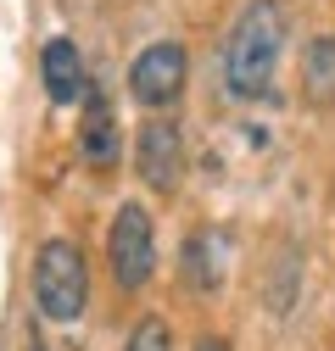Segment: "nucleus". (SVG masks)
Returning <instances> with one entry per match:
<instances>
[{
    "mask_svg": "<svg viewBox=\"0 0 335 351\" xmlns=\"http://www.w3.org/2000/svg\"><path fill=\"white\" fill-rule=\"evenodd\" d=\"M196 351H229V340H224V335H201Z\"/></svg>",
    "mask_w": 335,
    "mask_h": 351,
    "instance_id": "nucleus-11",
    "label": "nucleus"
},
{
    "mask_svg": "<svg viewBox=\"0 0 335 351\" xmlns=\"http://www.w3.org/2000/svg\"><path fill=\"white\" fill-rule=\"evenodd\" d=\"M90 301V268L73 240H45L34 256V306L51 324H73Z\"/></svg>",
    "mask_w": 335,
    "mask_h": 351,
    "instance_id": "nucleus-2",
    "label": "nucleus"
},
{
    "mask_svg": "<svg viewBox=\"0 0 335 351\" xmlns=\"http://www.w3.org/2000/svg\"><path fill=\"white\" fill-rule=\"evenodd\" d=\"M78 151H84V162H90L95 173L117 167V151H123V140H117V117H112V101H106L101 90H84V123H78Z\"/></svg>",
    "mask_w": 335,
    "mask_h": 351,
    "instance_id": "nucleus-6",
    "label": "nucleus"
},
{
    "mask_svg": "<svg viewBox=\"0 0 335 351\" xmlns=\"http://www.w3.org/2000/svg\"><path fill=\"white\" fill-rule=\"evenodd\" d=\"M39 78H45V95L56 106H73V101H84V90H90L73 39H45V51H39Z\"/></svg>",
    "mask_w": 335,
    "mask_h": 351,
    "instance_id": "nucleus-7",
    "label": "nucleus"
},
{
    "mask_svg": "<svg viewBox=\"0 0 335 351\" xmlns=\"http://www.w3.org/2000/svg\"><path fill=\"white\" fill-rule=\"evenodd\" d=\"M28 351H45V346H28Z\"/></svg>",
    "mask_w": 335,
    "mask_h": 351,
    "instance_id": "nucleus-12",
    "label": "nucleus"
},
{
    "mask_svg": "<svg viewBox=\"0 0 335 351\" xmlns=\"http://www.w3.org/2000/svg\"><path fill=\"white\" fill-rule=\"evenodd\" d=\"M123 351H174V340H168V324H162V318H140Z\"/></svg>",
    "mask_w": 335,
    "mask_h": 351,
    "instance_id": "nucleus-10",
    "label": "nucleus"
},
{
    "mask_svg": "<svg viewBox=\"0 0 335 351\" xmlns=\"http://www.w3.org/2000/svg\"><path fill=\"white\" fill-rule=\"evenodd\" d=\"M185 279L201 290V295H213L224 285V234L218 229H196L185 240Z\"/></svg>",
    "mask_w": 335,
    "mask_h": 351,
    "instance_id": "nucleus-8",
    "label": "nucleus"
},
{
    "mask_svg": "<svg viewBox=\"0 0 335 351\" xmlns=\"http://www.w3.org/2000/svg\"><path fill=\"white\" fill-rule=\"evenodd\" d=\"M185 73H190L185 45L157 39V45H146V51L135 56V67H129V95H135L140 106L162 112V106H174V101L185 95Z\"/></svg>",
    "mask_w": 335,
    "mask_h": 351,
    "instance_id": "nucleus-4",
    "label": "nucleus"
},
{
    "mask_svg": "<svg viewBox=\"0 0 335 351\" xmlns=\"http://www.w3.org/2000/svg\"><path fill=\"white\" fill-rule=\"evenodd\" d=\"M106 256H112V279L117 290H146L157 274V223L140 201H123L112 217V234H106Z\"/></svg>",
    "mask_w": 335,
    "mask_h": 351,
    "instance_id": "nucleus-3",
    "label": "nucleus"
},
{
    "mask_svg": "<svg viewBox=\"0 0 335 351\" xmlns=\"http://www.w3.org/2000/svg\"><path fill=\"white\" fill-rule=\"evenodd\" d=\"M302 95L308 106H335V34L313 39L302 56Z\"/></svg>",
    "mask_w": 335,
    "mask_h": 351,
    "instance_id": "nucleus-9",
    "label": "nucleus"
},
{
    "mask_svg": "<svg viewBox=\"0 0 335 351\" xmlns=\"http://www.w3.org/2000/svg\"><path fill=\"white\" fill-rule=\"evenodd\" d=\"M285 0H246L235 28H229V45H224V84L229 95L240 101H263L274 90V67L285 51Z\"/></svg>",
    "mask_w": 335,
    "mask_h": 351,
    "instance_id": "nucleus-1",
    "label": "nucleus"
},
{
    "mask_svg": "<svg viewBox=\"0 0 335 351\" xmlns=\"http://www.w3.org/2000/svg\"><path fill=\"white\" fill-rule=\"evenodd\" d=\"M135 173L157 190V195H174L185 179V134L174 117H146L140 140H135Z\"/></svg>",
    "mask_w": 335,
    "mask_h": 351,
    "instance_id": "nucleus-5",
    "label": "nucleus"
}]
</instances>
